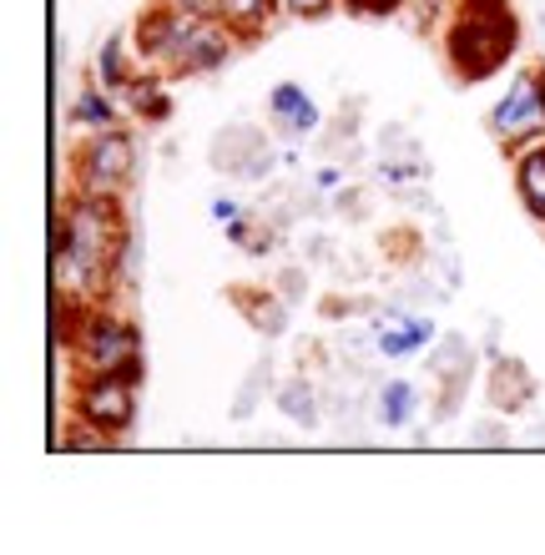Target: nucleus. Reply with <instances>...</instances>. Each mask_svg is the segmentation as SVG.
<instances>
[{
	"mask_svg": "<svg viewBox=\"0 0 545 555\" xmlns=\"http://www.w3.org/2000/svg\"><path fill=\"white\" fill-rule=\"evenodd\" d=\"M132 268V228L121 197L72 188L56 233V288L61 298L102 304Z\"/></svg>",
	"mask_w": 545,
	"mask_h": 555,
	"instance_id": "nucleus-1",
	"label": "nucleus"
},
{
	"mask_svg": "<svg viewBox=\"0 0 545 555\" xmlns=\"http://www.w3.org/2000/svg\"><path fill=\"white\" fill-rule=\"evenodd\" d=\"M243 46L248 41H243L228 21H218V15L178 11L172 0H152V5H142V15L132 21L137 61L152 66V72L172 76V81L222 72Z\"/></svg>",
	"mask_w": 545,
	"mask_h": 555,
	"instance_id": "nucleus-2",
	"label": "nucleus"
},
{
	"mask_svg": "<svg viewBox=\"0 0 545 555\" xmlns=\"http://www.w3.org/2000/svg\"><path fill=\"white\" fill-rule=\"evenodd\" d=\"M520 46V15L510 0H455L444 26V61L455 81L480 87L510 66Z\"/></svg>",
	"mask_w": 545,
	"mask_h": 555,
	"instance_id": "nucleus-3",
	"label": "nucleus"
},
{
	"mask_svg": "<svg viewBox=\"0 0 545 555\" xmlns=\"http://www.w3.org/2000/svg\"><path fill=\"white\" fill-rule=\"evenodd\" d=\"M66 304L72 313H66L61 344L72 349L76 374H121L132 384L147 379V353L132 319H121L112 304H81V298H66Z\"/></svg>",
	"mask_w": 545,
	"mask_h": 555,
	"instance_id": "nucleus-4",
	"label": "nucleus"
},
{
	"mask_svg": "<svg viewBox=\"0 0 545 555\" xmlns=\"http://www.w3.org/2000/svg\"><path fill=\"white\" fill-rule=\"evenodd\" d=\"M72 177L81 192H106V197H121L137 177V137L127 127H102V132H87L81 146L72 152Z\"/></svg>",
	"mask_w": 545,
	"mask_h": 555,
	"instance_id": "nucleus-5",
	"label": "nucleus"
},
{
	"mask_svg": "<svg viewBox=\"0 0 545 555\" xmlns=\"http://www.w3.org/2000/svg\"><path fill=\"white\" fill-rule=\"evenodd\" d=\"M490 137L505 152L545 142V66H520L510 76L505 96L490 106Z\"/></svg>",
	"mask_w": 545,
	"mask_h": 555,
	"instance_id": "nucleus-6",
	"label": "nucleus"
},
{
	"mask_svg": "<svg viewBox=\"0 0 545 555\" xmlns=\"http://www.w3.org/2000/svg\"><path fill=\"white\" fill-rule=\"evenodd\" d=\"M137 395H142V384L121 379V374H76L72 420L102 429L106 439H121L137 424Z\"/></svg>",
	"mask_w": 545,
	"mask_h": 555,
	"instance_id": "nucleus-7",
	"label": "nucleus"
},
{
	"mask_svg": "<svg viewBox=\"0 0 545 555\" xmlns=\"http://www.w3.org/2000/svg\"><path fill=\"white\" fill-rule=\"evenodd\" d=\"M172 76H163V72H152V66H142V72L121 87V96L117 102L132 112L137 121H147V127H163L167 117H172Z\"/></svg>",
	"mask_w": 545,
	"mask_h": 555,
	"instance_id": "nucleus-8",
	"label": "nucleus"
},
{
	"mask_svg": "<svg viewBox=\"0 0 545 555\" xmlns=\"http://www.w3.org/2000/svg\"><path fill=\"white\" fill-rule=\"evenodd\" d=\"M268 117L278 121L288 137H313L319 132V102L309 96V87H298V81H278V87H268Z\"/></svg>",
	"mask_w": 545,
	"mask_h": 555,
	"instance_id": "nucleus-9",
	"label": "nucleus"
},
{
	"mask_svg": "<svg viewBox=\"0 0 545 555\" xmlns=\"http://www.w3.org/2000/svg\"><path fill=\"white\" fill-rule=\"evenodd\" d=\"M137 72H142V61H137V51H132V36H106V41L96 46V56H91V81L106 87L112 96H121V87H127Z\"/></svg>",
	"mask_w": 545,
	"mask_h": 555,
	"instance_id": "nucleus-10",
	"label": "nucleus"
},
{
	"mask_svg": "<svg viewBox=\"0 0 545 555\" xmlns=\"http://www.w3.org/2000/svg\"><path fill=\"white\" fill-rule=\"evenodd\" d=\"M510 177H516L520 207L545 228V142L510 152Z\"/></svg>",
	"mask_w": 545,
	"mask_h": 555,
	"instance_id": "nucleus-11",
	"label": "nucleus"
},
{
	"mask_svg": "<svg viewBox=\"0 0 545 555\" xmlns=\"http://www.w3.org/2000/svg\"><path fill=\"white\" fill-rule=\"evenodd\" d=\"M429 344H434V323L429 319H404V313L384 319L379 334H374V349H379L384 359H414V353H425Z\"/></svg>",
	"mask_w": 545,
	"mask_h": 555,
	"instance_id": "nucleus-12",
	"label": "nucleus"
},
{
	"mask_svg": "<svg viewBox=\"0 0 545 555\" xmlns=\"http://www.w3.org/2000/svg\"><path fill=\"white\" fill-rule=\"evenodd\" d=\"M535 399V379H531V369L520 364V359H495V369H490V404L495 410H510L520 414L525 404Z\"/></svg>",
	"mask_w": 545,
	"mask_h": 555,
	"instance_id": "nucleus-13",
	"label": "nucleus"
},
{
	"mask_svg": "<svg viewBox=\"0 0 545 555\" xmlns=\"http://www.w3.org/2000/svg\"><path fill=\"white\" fill-rule=\"evenodd\" d=\"M121 112H127V106H121L106 87H96V81H87V87L72 96V127H81V132L121 127Z\"/></svg>",
	"mask_w": 545,
	"mask_h": 555,
	"instance_id": "nucleus-14",
	"label": "nucleus"
},
{
	"mask_svg": "<svg viewBox=\"0 0 545 555\" xmlns=\"http://www.w3.org/2000/svg\"><path fill=\"white\" fill-rule=\"evenodd\" d=\"M273 11H278V0H218V21L243 36V41H263V30L273 26Z\"/></svg>",
	"mask_w": 545,
	"mask_h": 555,
	"instance_id": "nucleus-15",
	"label": "nucleus"
},
{
	"mask_svg": "<svg viewBox=\"0 0 545 555\" xmlns=\"http://www.w3.org/2000/svg\"><path fill=\"white\" fill-rule=\"evenodd\" d=\"M419 404H425L419 384L414 379H389L379 389V424L384 429H404V424L419 420Z\"/></svg>",
	"mask_w": 545,
	"mask_h": 555,
	"instance_id": "nucleus-16",
	"label": "nucleus"
},
{
	"mask_svg": "<svg viewBox=\"0 0 545 555\" xmlns=\"http://www.w3.org/2000/svg\"><path fill=\"white\" fill-rule=\"evenodd\" d=\"M278 5L294 15V21H328V15L339 11L343 0H278Z\"/></svg>",
	"mask_w": 545,
	"mask_h": 555,
	"instance_id": "nucleus-17",
	"label": "nucleus"
},
{
	"mask_svg": "<svg viewBox=\"0 0 545 555\" xmlns=\"http://www.w3.org/2000/svg\"><path fill=\"white\" fill-rule=\"evenodd\" d=\"M283 410L294 414L298 424H313V395L303 399V384H288V389H283Z\"/></svg>",
	"mask_w": 545,
	"mask_h": 555,
	"instance_id": "nucleus-18",
	"label": "nucleus"
},
{
	"mask_svg": "<svg viewBox=\"0 0 545 555\" xmlns=\"http://www.w3.org/2000/svg\"><path fill=\"white\" fill-rule=\"evenodd\" d=\"M343 11H354V15H364V21H389V0H343Z\"/></svg>",
	"mask_w": 545,
	"mask_h": 555,
	"instance_id": "nucleus-19",
	"label": "nucleus"
},
{
	"mask_svg": "<svg viewBox=\"0 0 545 555\" xmlns=\"http://www.w3.org/2000/svg\"><path fill=\"white\" fill-rule=\"evenodd\" d=\"M233 218H243V207H237L233 197H212V222H218V228H228Z\"/></svg>",
	"mask_w": 545,
	"mask_h": 555,
	"instance_id": "nucleus-20",
	"label": "nucleus"
},
{
	"mask_svg": "<svg viewBox=\"0 0 545 555\" xmlns=\"http://www.w3.org/2000/svg\"><path fill=\"white\" fill-rule=\"evenodd\" d=\"M178 11H192V15H218V0H172Z\"/></svg>",
	"mask_w": 545,
	"mask_h": 555,
	"instance_id": "nucleus-21",
	"label": "nucleus"
},
{
	"mask_svg": "<svg viewBox=\"0 0 545 555\" xmlns=\"http://www.w3.org/2000/svg\"><path fill=\"white\" fill-rule=\"evenodd\" d=\"M339 182H343L339 167H324V172H319V192H339Z\"/></svg>",
	"mask_w": 545,
	"mask_h": 555,
	"instance_id": "nucleus-22",
	"label": "nucleus"
}]
</instances>
